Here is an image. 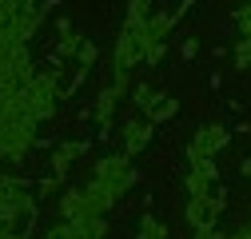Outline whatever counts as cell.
Listing matches in <instances>:
<instances>
[{
	"instance_id": "6da1fadb",
	"label": "cell",
	"mask_w": 251,
	"mask_h": 239,
	"mask_svg": "<svg viewBox=\"0 0 251 239\" xmlns=\"http://www.w3.org/2000/svg\"><path fill=\"white\" fill-rule=\"evenodd\" d=\"M227 143V132L224 124H207L192 136V143H187V164H196V160H215V152Z\"/></svg>"
},
{
	"instance_id": "7a4b0ae2",
	"label": "cell",
	"mask_w": 251,
	"mask_h": 239,
	"mask_svg": "<svg viewBox=\"0 0 251 239\" xmlns=\"http://www.w3.org/2000/svg\"><path fill=\"white\" fill-rule=\"evenodd\" d=\"M148 136H151V120H144V124H140V120H132V124L124 128V156H136L140 147L148 143Z\"/></svg>"
},
{
	"instance_id": "277c9868",
	"label": "cell",
	"mask_w": 251,
	"mask_h": 239,
	"mask_svg": "<svg viewBox=\"0 0 251 239\" xmlns=\"http://www.w3.org/2000/svg\"><path fill=\"white\" fill-rule=\"evenodd\" d=\"M140 239H168V227H164V223L144 219V235H140Z\"/></svg>"
},
{
	"instance_id": "3957f363",
	"label": "cell",
	"mask_w": 251,
	"mask_h": 239,
	"mask_svg": "<svg viewBox=\"0 0 251 239\" xmlns=\"http://www.w3.org/2000/svg\"><path fill=\"white\" fill-rule=\"evenodd\" d=\"M80 152H84V143H64V147H60V152H56L52 167H56V171H68V160H76Z\"/></svg>"
}]
</instances>
